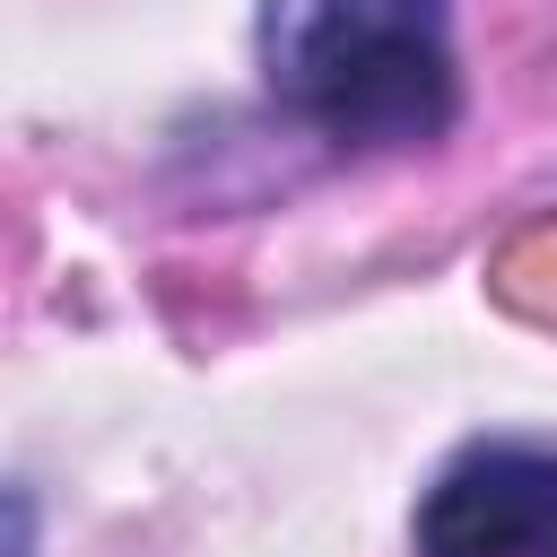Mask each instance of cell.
Masks as SVG:
<instances>
[{"mask_svg":"<svg viewBox=\"0 0 557 557\" xmlns=\"http://www.w3.org/2000/svg\"><path fill=\"white\" fill-rule=\"evenodd\" d=\"M418 557H557V453L470 444L418 496Z\"/></svg>","mask_w":557,"mask_h":557,"instance_id":"obj_2","label":"cell"},{"mask_svg":"<svg viewBox=\"0 0 557 557\" xmlns=\"http://www.w3.org/2000/svg\"><path fill=\"white\" fill-rule=\"evenodd\" d=\"M261 78L339 148L444 139L461 104L453 0H261Z\"/></svg>","mask_w":557,"mask_h":557,"instance_id":"obj_1","label":"cell"}]
</instances>
